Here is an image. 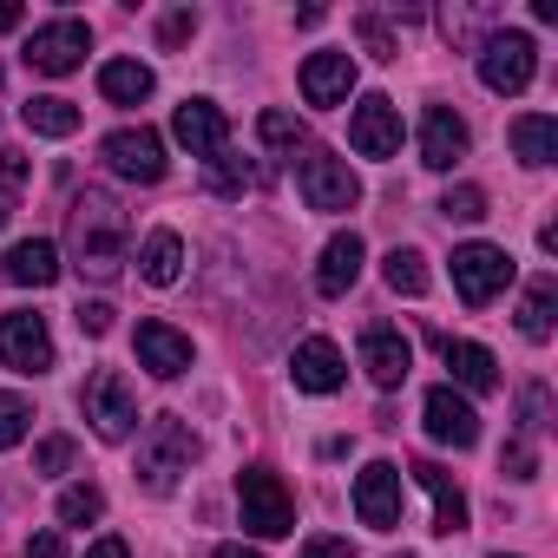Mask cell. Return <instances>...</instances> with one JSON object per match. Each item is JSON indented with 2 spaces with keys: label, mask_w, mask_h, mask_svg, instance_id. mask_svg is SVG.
I'll return each instance as SVG.
<instances>
[{
  "label": "cell",
  "mask_w": 558,
  "mask_h": 558,
  "mask_svg": "<svg viewBox=\"0 0 558 558\" xmlns=\"http://www.w3.org/2000/svg\"><path fill=\"white\" fill-rule=\"evenodd\" d=\"M66 236H73V269L93 283H112L125 269V243H132V217L112 191H80L66 210Z\"/></svg>",
  "instance_id": "1"
},
{
  "label": "cell",
  "mask_w": 558,
  "mask_h": 558,
  "mask_svg": "<svg viewBox=\"0 0 558 558\" xmlns=\"http://www.w3.org/2000/svg\"><path fill=\"white\" fill-rule=\"evenodd\" d=\"M236 506H243V532H256V538H290L296 532V493L269 466L236 473Z\"/></svg>",
  "instance_id": "2"
},
{
  "label": "cell",
  "mask_w": 558,
  "mask_h": 558,
  "mask_svg": "<svg viewBox=\"0 0 558 558\" xmlns=\"http://www.w3.org/2000/svg\"><path fill=\"white\" fill-rule=\"evenodd\" d=\"M191 460H197V434H191L178 414H158V421L145 427V440H138V480H145L151 493H171L178 473H191Z\"/></svg>",
  "instance_id": "3"
},
{
  "label": "cell",
  "mask_w": 558,
  "mask_h": 558,
  "mask_svg": "<svg viewBox=\"0 0 558 558\" xmlns=\"http://www.w3.org/2000/svg\"><path fill=\"white\" fill-rule=\"evenodd\" d=\"M296 191H303V204L323 210V217L362 204V178H355L349 158H336V151H303V158H296Z\"/></svg>",
  "instance_id": "4"
},
{
  "label": "cell",
  "mask_w": 558,
  "mask_h": 558,
  "mask_svg": "<svg viewBox=\"0 0 558 558\" xmlns=\"http://www.w3.org/2000/svg\"><path fill=\"white\" fill-rule=\"evenodd\" d=\"M86 53H93V27H86V21H47V27H34L27 47H21V60H27L34 73H47V80L80 73Z\"/></svg>",
  "instance_id": "5"
},
{
  "label": "cell",
  "mask_w": 558,
  "mask_h": 558,
  "mask_svg": "<svg viewBox=\"0 0 558 558\" xmlns=\"http://www.w3.org/2000/svg\"><path fill=\"white\" fill-rule=\"evenodd\" d=\"M80 408H86V421H93V434H99V440H125V434L138 427V401H132V381H125L119 368L86 375Z\"/></svg>",
  "instance_id": "6"
},
{
  "label": "cell",
  "mask_w": 558,
  "mask_h": 558,
  "mask_svg": "<svg viewBox=\"0 0 558 558\" xmlns=\"http://www.w3.org/2000/svg\"><path fill=\"white\" fill-rule=\"evenodd\" d=\"M506 283H512V256L499 243H460L453 250V290L466 310H486Z\"/></svg>",
  "instance_id": "7"
},
{
  "label": "cell",
  "mask_w": 558,
  "mask_h": 558,
  "mask_svg": "<svg viewBox=\"0 0 558 558\" xmlns=\"http://www.w3.org/2000/svg\"><path fill=\"white\" fill-rule=\"evenodd\" d=\"M532 73H538V47H532V34H486V47H480V80H486V93H525L532 86Z\"/></svg>",
  "instance_id": "8"
},
{
  "label": "cell",
  "mask_w": 558,
  "mask_h": 558,
  "mask_svg": "<svg viewBox=\"0 0 558 558\" xmlns=\"http://www.w3.org/2000/svg\"><path fill=\"white\" fill-rule=\"evenodd\" d=\"M0 362H8L14 375H47L53 368L47 316H34V310H8V316H0Z\"/></svg>",
  "instance_id": "9"
},
{
  "label": "cell",
  "mask_w": 558,
  "mask_h": 558,
  "mask_svg": "<svg viewBox=\"0 0 558 558\" xmlns=\"http://www.w3.org/2000/svg\"><path fill=\"white\" fill-rule=\"evenodd\" d=\"M355 519L368 532H395L401 525V466L395 460H368L355 473Z\"/></svg>",
  "instance_id": "10"
},
{
  "label": "cell",
  "mask_w": 558,
  "mask_h": 558,
  "mask_svg": "<svg viewBox=\"0 0 558 558\" xmlns=\"http://www.w3.org/2000/svg\"><path fill=\"white\" fill-rule=\"evenodd\" d=\"M99 158H106L119 178H132V184H158V178H165V138H158L151 125H125V132H112V138L99 145Z\"/></svg>",
  "instance_id": "11"
},
{
  "label": "cell",
  "mask_w": 558,
  "mask_h": 558,
  "mask_svg": "<svg viewBox=\"0 0 558 558\" xmlns=\"http://www.w3.org/2000/svg\"><path fill=\"white\" fill-rule=\"evenodd\" d=\"M349 145H355L362 158H395V151H401V106H395L388 93H368V99L355 106V119H349Z\"/></svg>",
  "instance_id": "12"
},
{
  "label": "cell",
  "mask_w": 558,
  "mask_h": 558,
  "mask_svg": "<svg viewBox=\"0 0 558 558\" xmlns=\"http://www.w3.org/2000/svg\"><path fill=\"white\" fill-rule=\"evenodd\" d=\"M421 414H427V434H434L440 447H460V453H466V447L480 440V414H473V401L453 395V388H427Z\"/></svg>",
  "instance_id": "13"
},
{
  "label": "cell",
  "mask_w": 558,
  "mask_h": 558,
  "mask_svg": "<svg viewBox=\"0 0 558 558\" xmlns=\"http://www.w3.org/2000/svg\"><path fill=\"white\" fill-rule=\"evenodd\" d=\"M132 342H138V368H145V375H158V381H178V375L191 368V336H178V329H171V323H158V316H151V323H138V336H132Z\"/></svg>",
  "instance_id": "14"
},
{
  "label": "cell",
  "mask_w": 558,
  "mask_h": 558,
  "mask_svg": "<svg viewBox=\"0 0 558 558\" xmlns=\"http://www.w3.org/2000/svg\"><path fill=\"white\" fill-rule=\"evenodd\" d=\"M362 368H368V381H375V388H401V381H408V368H414L408 336H401V329H388V323L362 329Z\"/></svg>",
  "instance_id": "15"
},
{
  "label": "cell",
  "mask_w": 558,
  "mask_h": 558,
  "mask_svg": "<svg viewBox=\"0 0 558 558\" xmlns=\"http://www.w3.org/2000/svg\"><path fill=\"white\" fill-rule=\"evenodd\" d=\"M171 132H178V145H184L191 158H217L223 138H230V119H223L210 99H184V106L171 112Z\"/></svg>",
  "instance_id": "16"
},
{
  "label": "cell",
  "mask_w": 558,
  "mask_h": 558,
  "mask_svg": "<svg viewBox=\"0 0 558 558\" xmlns=\"http://www.w3.org/2000/svg\"><path fill=\"white\" fill-rule=\"evenodd\" d=\"M466 119L460 112H447V106H427V119H421V165H434V171H453L460 158H466Z\"/></svg>",
  "instance_id": "17"
},
{
  "label": "cell",
  "mask_w": 558,
  "mask_h": 558,
  "mask_svg": "<svg viewBox=\"0 0 558 558\" xmlns=\"http://www.w3.org/2000/svg\"><path fill=\"white\" fill-rule=\"evenodd\" d=\"M290 375H296V388H303V395H336V388L349 381L342 349H336L329 336H310V342L290 355Z\"/></svg>",
  "instance_id": "18"
},
{
  "label": "cell",
  "mask_w": 558,
  "mask_h": 558,
  "mask_svg": "<svg viewBox=\"0 0 558 558\" xmlns=\"http://www.w3.org/2000/svg\"><path fill=\"white\" fill-rule=\"evenodd\" d=\"M362 263H368V243H362L355 230L329 236V243H323V263H316V290H323V296H349L355 276H362Z\"/></svg>",
  "instance_id": "19"
},
{
  "label": "cell",
  "mask_w": 558,
  "mask_h": 558,
  "mask_svg": "<svg viewBox=\"0 0 558 558\" xmlns=\"http://www.w3.org/2000/svg\"><path fill=\"white\" fill-rule=\"evenodd\" d=\"M408 473H414V480L427 486V499H434V532H440V538L466 532V493L453 486V473H447V466H434V460H414Z\"/></svg>",
  "instance_id": "20"
},
{
  "label": "cell",
  "mask_w": 558,
  "mask_h": 558,
  "mask_svg": "<svg viewBox=\"0 0 558 558\" xmlns=\"http://www.w3.org/2000/svg\"><path fill=\"white\" fill-rule=\"evenodd\" d=\"M0 276L21 283V290H47V283H60V250L47 236H27V243H14L0 256Z\"/></svg>",
  "instance_id": "21"
},
{
  "label": "cell",
  "mask_w": 558,
  "mask_h": 558,
  "mask_svg": "<svg viewBox=\"0 0 558 558\" xmlns=\"http://www.w3.org/2000/svg\"><path fill=\"white\" fill-rule=\"evenodd\" d=\"M355 86V60L349 53H310L303 60V99L310 106H342Z\"/></svg>",
  "instance_id": "22"
},
{
  "label": "cell",
  "mask_w": 558,
  "mask_h": 558,
  "mask_svg": "<svg viewBox=\"0 0 558 558\" xmlns=\"http://www.w3.org/2000/svg\"><path fill=\"white\" fill-rule=\"evenodd\" d=\"M440 355H447V368H453V381H460L466 395H499V362H493V349H480V342H440Z\"/></svg>",
  "instance_id": "23"
},
{
  "label": "cell",
  "mask_w": 558,
  "mask_h": 558,
  "mask_svg": "<svg viewBox=\"0 0 558 558\" xmlns=\"http://www.w3.org/2000/svg\"><path fill=\"white\" fill-rule=\"evenodd\" d=\"M512 151H519V165H551L558 158V119L551 112L512 119Z\"/></svg>",
  "instance_id": "24"
},
{
  "label": "cell",
  "mask_w": 558,
  "mask_h": 558,
  "mask_svg": "<svg viewBox=\"0 0 558 558\" xmlns=\"http://www.w3.org/2000/svg\"><path fill=\"white\" fill-rule=\"evenodd\" d=\"M151 66H138V60H106L99 66V93L112 99V106H138V99H151Z\"/></svg>",
  "instance_id": "25"
},
{
  "label": "cell",
  "mask_w": 558,
  "mask_h": 558,
  "mask_svg": "<svg viewBox=\"0 0 558 558\" xmlns=\"http://www.w3.org/2000/svg\"><path fill=\"white\" fill-rule=\"evenodd\" d=\"M21 119H27V132H40V138H73V132H80V106H73V99H60V93L27 99V106H21Z\"/></svg>",
  "instance_id": "26"
},
{
  "label": "cell",
  "mask_w": 558,
  "mask_h": 558,
  "mask_svg": "<svg viewBox=\"0 0 558 558\" xmlns=\"http://www.w3.org/2000/svg\"><path fill=\"white\" fill-rule=\"evenodd\" d=\"M138 269H145V283L171 290L178 276H184V243H178V230H151V236H145V256H138Z\"/></svg>",
  "instance_id": "27"
},
{
  "label": "cell",
  "mask_w": 558,
  "mask_h": 558,
  "mask_svg": "<svg viewBox=\"0 0 558 558\" xmlns=\"http://www.w3.org/2000/svg\"><path fill=\"white\" fill-rule=\"evenodd\" d=\"M551 303H558V283H551V276H532V290L519 303V336L525 342H545L551 336Z\"/></svg>",
  "instance_id": "28"
},
{
  "label": "cell",
  "mask_w": 558,
  "mask_h": 558,
  "mask_svg": "<svg viewBox=\"0 0 558 558\" xmlns=\"http://www.w3.org/2000/svg\"><path fill=\"white\" fill-rule=\"evenodd\" d=\"M381 276H388L395 296H427V256H421V250H388Z\"/></svg>",
  "instance_id": "29"
},
{
  "label": "cell",
  "mask_w": 558,
  "mask_h": 558,
  "mask_svg": "<svg viewBox=\"0 0 558 558\" xmlns=\"http://www.w3.org/2000/svg\"><path fill=\"white\" fill-rule=\"evenodd\" d=\"M27 178H34V158H27V151H0V223L14 217V204H21Z\"/></svg>",
  "instance_id": "30"
},
{
  "label": "cell",
  "mask_w": 558,
  "mask_h": 558,
  "mask_svg": "<svg viewBox=\"0 0 558 558\" xmlns=\"http://www.w3.org/2000/svg\"><path fill=\"white\" fill-rule=\"evenodd\" d=\"M256 138H263L269 151H296V145H303V119H290V112L269 106V112L256 119Z\"/></svg>",
  "instance_id": "31"
},
{
  "label": "cell",
  "mask_w": 558,
  "mask_h": 558,
  "mask_svg": "<svg viewBox=\"0 0 558 558\" xmlns=\"http://www.w3.org/2000/svg\"><path fill=\"white\" fill-rule=\"evenodd\" d=\"M106 512V493L99 486H66L60 493V525H93Z\"/></svg>",
  "instance_id": "32"
},
{
  "label": "cell",
  "mask_w": 558,
  "mask_h": 558,
  "mask_svg": "<svg viewBox=\"0 0 558 558\" xmlns=\"http://www.w3.org/2000/svg\"><path fill=\"white\" fill-rule=\"evenodd\" d=\"M250 184H256V171H250V165H236L230 151H217V158H210V191H217V197H243Z\"/></svg>",
  "instance_id": "33"
},
{
  "label": "cell",
  "mask_w": 558,
  "mask_h": 558,
  "mask_svg": "<svg viewBox=\"0 0 558 558\" xmlns=\"http://www.w3.org/2000/svg\"><path fill=\"white\" fill-rule=\"evenodd\" d=\"M27 427H34V408H27L21 395H0V453L21 447V440H27Z\"/></svg>",
  "instance_id": "34"
},
{
  "label": "cell",
  "mask_w": 558,
  "mask_h": 558,
  "mask_svg": "<svg viewBox=\"0 0 558 558\" xmlns=\"http://www.w3.org/2000/svg\"><path fill=\"white\" fill-rule=\"evenodd\" d=\"M440 217H453V223H480V217H486V191H480V184H453V191L440 197Z\"/></svg>",
  "instance_id": "35"
},
{
  "label": "cell",
  "mask_w": 558,
  "mask_h": 558,
  "mask_svg": "<svg viewBox=\"0 0 558 558\" xmlns=\"http://www.w3.org/2000/svg\"><path fill=\"white\" fill-rule=\"evenodd\" d=\"M355 34L368 40V53H381V60H401V47H395V34H388V21H381V14H355Z\"/></svg>",
  "instance_id": "36"
},
{
  "label": "cell",
  "mask_w": 558,
  "mask_h": 558,
  "mask_svg": "<svg viewBox=\"0 0 558 558\" xmlns=\"http://www.w3.org/2000/svg\"><path fill=\"white\" fill-rule=\"evenodd\" d=\"M545 408H551V395H545V381H532V388L519 395V427H525V434H545V427H551Z\"/></svg>",
  "instance_id": "37"
},
{
  "label": "cell",
  "mask_w": 558,
  "mask_h": 558,
  "mask_svg": "<svg viewBox=\"0 0 558 558\" xmlns=\"http://www.w3.org/2000/svg\"><path fill=\"white\" fill-rule=\"evenodd\" d=\"M73 453H80V447H73L66 434H47V440H40V453H34V473H66V466H73Z\"/></svg>",
  "instance_id": "38"
},
{
  "label": "cell",
  "mask_w": 558,
  "mask_h": 558,
  "mask_svg": "<svg viewBox=\"0 0 558 558\" xmlns=\"http://www.w3.org/2000/svg\"><path fill=\"white\" fill-rule=\"evenodd\" d=\"M73 323H80V336H106L112 329V303H80Z\"/></svg>",
  "instance_id": "39"
},
{
  "label": "cell",
  "mask_w": 558,
  "mask_h": 558,
  "mask_svg": "<svg viewBox=\"0 0 558 558\" xmlns=\"http://www.w3.org/2000/svg\"><path fill=\"white\" fill-rule=\"evenodd\" d=\"M486 21H493V14H447L440 27H447V40L460 47V40H473V27H486Z\"/></svg>",
  "instance_id": "40"
},
{
  "label": "cell",
  "mask_w": 558,
  "mask_h": 558,
  "mask_svg": "<svg viewBox=\"0 0 558 558\" xmlns=\"http://www.w3.org/2000/svg\"><path fill=\"white\" fill-rule=\"evenodd\" d=\"M27 558H66V538L47 525V532H34V538H27Z\"/></svg>",
  "instance_id": "41"
},
{
  "label": "cell",
  "mask_w": 558,
  "mask_h": 558,
  "mask_svg": "<svg viewBox=\"0 0 558 558\" xmlns=\"http://www.w3.org/2000/svg\"><path fill=\"white\" fill-rule=\"evenodd\" d=\"M499 466H506V473H512V480H532V447H525V440H512V447H506V460H499Z\"/></svg>",
  "instance_id": "42"
},
{
  "label": "cell",
  "mask_w": 558,
  "mask_h": 558,
  "mask_svg": "<svg viewBox=\"0 0 558 558\" xmlns=\"http://www.w3.org/2000/svg\"><path fill=\"white\" fill-rule=\"evenodd\" d=\"M303 558H355V545H349V538H310Z\"/></svg>",
  "instance_id": "43"
},
{
  "label": "cell",
  "mask_w": 558,
  "mask_h": 558,
  "mask_svg": "<svg viewBox=\"0 0 558 558\" xmlns=\"http://www.w3.org/2000/svg\"><path fill=\"white\" fill-rule=\"evenodd\" d=\"M191 27H197V21H191V14H171V21H165V27H158V40H165V47H178V40H184V34H191Z\"/></svg>",
  "instance_id": "44"
},
{
  "label": "cell",
  "mask_w": 558,
  "mask_h": 558,
  "mask_svg": "<svg viewBox=\"0 0 558 558\" xmlns=\"http://www.w3.org/2000/svg\"><path fill=\"white\" fill-rule=\"evenodd\" d=\"M86 558H132V545H125V538H99Z\"/></svg>",
  "instance_id": "45"
},
{
  "label": "cell",
  "mask_w": 558,
  "mask_h": 558,
  "mask_svg": "<svg viewBox=\"0 0 558 558\" xmlns=\"http://www.w3.org/2000/svg\"><path fill=\"white\" fill-rule=\"evenodd\" d=\"M21 21H27V14H21V8H14V0H0V34H14V27H21Z\"/></svg>",
  "instance_id": "46"
},
{
  "label": "cell",
  "mask_w": 558,
  "mask_h": 558,
  "mask_svg": "<svg viewBox=\"0 0 558 558\" xmlns=\"http://www.w3.org/2000/svg\"><path fill=\"white\" fill-rule=\"evenodd\" d=\"M217 558H263V551H250V545H217Z\"/></svg>",
  "instance_id": "47"
},
{
  "label": "cell",
  "mask_w": 558,
  "mask_h": 558,
  "mask_svg": "<svg viewBox=\"0 0 558 558\" xmlns=\"http://www.w3.org/2000/svg\"><path fill=\"white\" fill-rule=\"evenodd\" d=\"M493 558H506V551H493Z\"/></svg>",
  "instance_id": "48"
},
{
  "label": "cell",
  "mask_w": 558,
  "mask_h": 558,
  "mask_svg": "<svg viewBox=\"0 0 558 558\" xmlns=\"http://www.w3.org/2000/svg\"><path fill=\"white\" fill-rule=\"evenodd\" d=\"M401 558H408V551H401Z\"/></svg>",
  "instance_id": "49"
}]
</instances>
